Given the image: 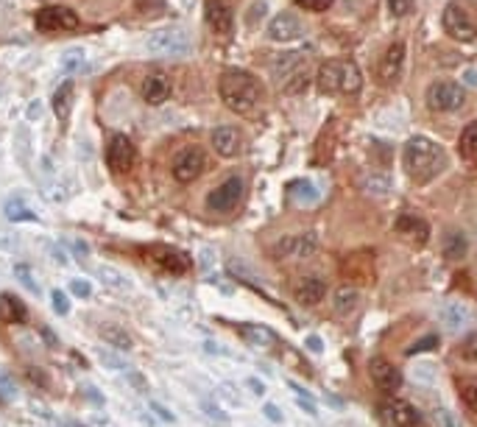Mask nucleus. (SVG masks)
I'll use <instances>...</instances> for the list:
<instances>
[{"mask_svg": "<svg viewBox=\"0 0 477 427\" xmlns=\"http://www.w3.org/2000/svg\"><path fill=\"white\" fill-rule=\"evenodd\" d=\"M294 3H299V9H307V11H324L332 6V0H294Z\"/></svg>", "mask_w": 477, "mask_h": 427, "instance_id": "obj_44", "label": "nucleus"}, {"mask_svg": "<svg viewBox=\"0 0 477 427\" xmlns=\"http://www.w3.org/2000/svg\"><path fill=\"white\" fill-rule=\"evenodd\" d=\"M146 50L154 56H184L193 50V37L182 26L156 28L146 37Z\"/></svg>", "mask_w": 477, "mask_h": 427, "instance_id": "obj_5", "label": "nucleus"}, {"mask_svg": "<svg viewBox=\"0 0 477 427\" xmlns=\"http://www.w3.org/2000/svg\"><path fill=\"white\" fill-rule=\"evenodd\" d=\"M0 399H3V391H0Z\"/></svg>", "mask_w": 477, "mask_h": 427, "instance_id": "obj_54", "label": "nucleus"}, {"mask_svg": "<svg viewBox=\"0 0 477 427\" xmlns=\"http://www.w3.org/2000/svg\"><path fill=\"white\" fill-rule=\"evenodd\" d=\"M218 92L220 98H223V104L232 112H237V115L254 112L262 104V98H265L259 78L246 73V70H226L218 81Z\"/></svg>", "mask_w": 477, "mask_h": 427, "instance_id": "obj_1", "label": "nucleus"}, {"mask_svg": "<svg viewBox=\"0 0 477 427\" xmlns=\"http://www.w3.org/2000/svg\"><path fill=\"white\" fill-rule=\"evenodd\" d=\"M433 425L436 427H463V419L449 408V405H433Z\"/></svg>", "mask_w": 477, "mask_h": 427, "instance_id": "obj_31", "label": "nucleus"}, {"mask_svg": "<svg viewBox=\"0 0 477 427\" xmlns=\"http://www.w3.org/2000/svg\"><path fill=\"white\" fill-rule=\"evenodd\" d=\"M70 107H73V81H65L53 95V112L59 120H65L70 115Z\"/></svg>", "mask_w": 477, "mask_h": 427, "instance_id": "obj_28", "label": "nucleus"}, {"mask_svg": "<svg viewBox=\"0 0 477 427\" xmlns=\"http://www.w3.org/2000/svg\"><path fill=\"white\" fill-rule=\"evenodd\" d=\"M458 148H461V156H463V159L477 162V120H475V123H469V126L463 129Z\"/></svg>", "mask_w": 477, "mask_h": 427, "instance_id": "obj_29", "label": "nucleus"}, {"mask_svg": "<svg viewBox=\"0 0 477 427\" xmlns=\"http://www.w3.org/2000/svg\"><path fill=\"white\" fill-rule=\"evenodd\" d=\"M461 399L469 411L477 414V380H461Z\"/></svg>", "mask_w": 477, "mask_h": 427, "instance_id": "obj_35", "label": "nucleus"}, {"mask_svg": "<svg viewBox=\"0 0 477 427\" xmlns=\"http://www.w3.org/2000/svg\"><path fill=\"white\" fill-rule=\"evenodd\" d=\"M246 386H249V391H252V394H257V396H262V394H265V386H262V380H254V377H249V380H246Z\"/></svg>", "mask_w": 477, "mask_h": 427, "instance_id": "obj_49", "label": "nucleus"}, {"mask_svg": "<svg viewBox=\"0 0 477 427\" xmlns=\"http://www.w3.org/2000/svg\"><path fill=\"white\" fill-rule=\"evenodd\" d=\"M42 335L48 338V347L53 350V347H56V338H53V333H50V330H42Z\"/></svg>", "mask_w": 477, "mask_h": 427, "instance_id": "obj_51", "label": "nucleus"}, {"mask_svg": "<svg viewBox=\"0 0 477 427\" xmlns=\"http://www.w3.org/2000/svg\"><path fill=\"white\" fill-rule=\"evenodd\" d=\"M6 218L9 221H34L37 215L31 212V207L26 204V201H20V198H11V201H6Z\"/></svg>", "mask_w": 477, "mask_h": 427, "instance_id": "obj_32", "label": "nucleus"}, {"mask_svg": "<svg viewBox=\"0 0 477 427\" xmlns=\"http://www.w3.org/2000/svg\"><path fill=\"white\" fill-rule=\"evenodd\" d=\"M304 344H307V350H310V352H324V341H321L318 335H310Z\"/></svg>", "mask_w": 477, "mask_h": 427, "instance_id": "obj_48", "label": "nucleus"}, {"mask_svg": "<svg viewBox=\"0 0 477 427\" xmlns=\"http://www.w3.org/2000/svg\"><path fill=\"white\" fill-rule=\"evenodd\" d=\"M413 6H416V0H388V9L394 17H407L413 11Z\"/></svg>", "mask_w": 477, "mask_h": 427, "instance_id": "obj_39", "label": "nucleus"}, {"mask_svg": "<svg viewBox=\"0 0 477 427\" xmlns=\"http://www.w3.org/2000/svg\"><path fill=\"white\" fill-rule=\"evenodd\" d=\"M439 347V338L436 335H424L419 344H413L410 350H407V355H419V352H430V350H436Z\"/></svg>", "mask_w": 477, "mask_h": 427, "instance_id": "obj_41", "label": "nucleus"}, {"mask_svg": "<svg viewBox=\"0 0 477 427\" xmlns=\"http://www.w3.org/2000/svg\"><path fill=\"white\" fill-rule=\"evenodd\" d=\"M213 148L218 151L220 156H237L240 148H243V137L235 126H220L213 131Z\"/></svg>", "mask_w": 477, "mask_h": 427, "instance_id": "obj_22", "label": "nucleus"}, {"mask_svg": "<svg viewBox=\"0 0 477 427\" xmlns=\"http://www.w3.org/2000/svg\"><path fill=\"white\" fill-rule=\"evenodd\" d=\"M461 357L469 360V363H477V333L466 335L463 344H461Z\"/></svg>", "mask_w": 477, "mask_h": 427, "instance_id": "obj_37", "label": "nucleus"}, {"mask_svg": "<svg viewBox=\"0 0 477 427\" xmlns=\"http://www.w3.org/2000/svg\"><path fill=\"white\" fill-rule=\"evenodd\" d=\"M98 360L107 366V369H114V372H120V369H129V363L117 355V352L112 350H98Z\"/></svg>", "mask_w": 477, "mask_h": 427, "instance_id": "obj_36", "label": "nucleus"}, {"mask_svg": "<svg viewBox=\"0 0 477 427\" xmlns=\"http://www.w3.org/2000/svg\"><path fill=\"white\" fill-rule=\"evenodd\" d=\"M148 257L159 266V269H165V271L171 274H184L190 269V257L179 252V249H173V246H151L146 249Z\"/></svg>", "mask_w": 477, "mask_h": 427, "instance_id": "obj_14", "label": "nucleus"}, {"mask_svg": "<svg viewBox=\"0 0 477 427\" xmlns=\"http://www.w3.org/2000/svg\"><path fill=\"white\" fill-rule=\"evenodd\" d=\"M444 28H446L449 37L461 39V42H472L477 37L475 20L469 17V11L461 3H449L444 9Z\"/></svg>", "mask_w": 477, "mask_h": 427, "instance_id": "obj_9", "label": "nucleus"}, {"mask_svg": "<svg viewBox=\"0 0 477 427\" xmlns=\"http://www.w3.org/2000/svg\"><path fill=\"white\" fill-rule=\"evenodd\" d=\"M394 232L400 234L402 240L407 243H427V237H430V227H427V221H422L419 215H410V212H404L397 218V224H394Z\"/></svg>", "mask_w": 477, "mask_h": 427, "instance_id": "obj_18", "label": "nucleus"}, {"mask_svg": "<svg viewBox=\"0 0 477 427\" xmlns=\"http://www.w3.org/2000/svg\"><path fill=\"white\" fill-rule=\"evenodd\" d=\"M262 411H265V416H268L271 422H282V414H279V408H277L274 402H268V405H265Z\"/></svg>", "mask_w": 477, "mask_h": 427, "instance_id": "obj_47", "label": "nucleus"}, {"mask_svg": "<svg viewBox=\"0 0 477 427\" xmlns=\"http://www.w3.org/2000/svg\"><path fill=\"white\" fill-rule=\"evenodd\" d=\"M316 84L324 95H355L363 76L352 59H327L316 73Z\"/></svg>", "mask_w": 477, "mask_h": 427, "instance_id": "obj_3", "label": "nucleus"}, {"mask_svg": "<svg viewBox=\"0 0 477 427\" xmlns=\"http://www.w3.org/2000/svg\"><path fill=\"white\" fill-rule=\"evenodd\" d=\"M151 411H154L159 419H165V422H173V414H168V408H162L159 402H151Z\"/></svg>", "mask_w": 477, "mask_h": 427, "instance_id": "obj_46", "label": "nucleus"}, {"mask_svg": "<svg viewBox=\"0 0 477 427\" xmlns=\"http://www.w3.org/2000/svg\"><path fill=\"white\" fill-rule=\"evenodd\" d=\"M84 62H87L84 50L73 48V50H68V53L62 56V70H65V73H75V70H81V67H84Z\"/></svg>", "mask_w": 477, "mask_h": 427, "instance_id": "obj_34", "label": "nucleus"}, {"mask_svg": "<svg viewBox=\"0 0 477 427\" xmlns=\"http://www.w3.org/2000/svg\"><path fill=\"white\" fill-rule=\"evenodd\" d=\"M140 92H143L146 104H151V107H159V104H165V101L171 98V81H168L165 73H148V76L143 78Z\"/></svg>", "mask_w": 477, "mask_h": 427, "instance_id": "obj_21", "label": "nucleus"}, {"mask_svg": "<svg viewBox=\"0 0 477 427\" xmlns=\"http://www.w3.org/2000/svg\"><path fill=\"white\" fill-rule=\"evenodd\" d=\"M14 274H17V279H20V282H23V285H26L31 293H39V285L34 282V274H31V269H28V266H17V269H14Z\"/></svg>", "mask_w": 477, "mask_h": 427, "instance_id": "obj_38", "label": "nucleus"}, {"mask_svg": "<svg viewBox=\"0 0 477 427\" xmlns=\"http://www.w3.org/2000/svg\"><path fill=\"white\" fill-rule=\"evenodd\" d=\"M382 414H385V419L391 422V427L422 425V414H419L410 402H402V399H388V402L382 405Z\"/></svg>", "mask_w": 477, "mask_h": 427, "instance_id": "obj_17", "label": "nucleus"}, {"mask_svg": "<svg viewBox=\"0 0 477 427\" xmlns=\"http://www.w3.org/2000/svg\"><path fill=\"white\" fill-rule=\"evenodd\" d=\"M204 165H207V159H204V154L198 148H184L173 159V176H176V182L190 185V182H195L201 176Z\"/></svg>", "mask_w": 477, "mask_h": 427, "instance_id": "obj_13", "label": "nucleus"}, {"mask_svg": "<svg viewBox=\"0 0 477 427\" xmlns=\"http://www.w3.org/2000/svg\"><path fill=\"white\" fill-rule=\"evenodd\" d=\"M98 276H101V282H104V285H109V288H114V291H132V282L117 271V269L101 266V269H98Z\"/></svg>", "mask_w": 477, "mask_h": 427, "instance_id": "obj_33", "label": "nucleus"}, {"mask_svg": "<svg viewBox=\"0 0 477 427\" xmlns=\"http://www.w3.org/2000/svg\"><path fill=\"white\" fill-rule=\"evenodd\" d=\"M368 374L377 383V389H382L385 394H394V391L402 389V372L388 357H382V355H377V357L368 360Z\"/></svg>", "mask_w": 477, "mask_h": 427, "instance_id": "obj_11", "label": "nucleus"}, {"mask_svg": "<svg viewBox=\"0 0 477 427\" xmlns=\"http://www.w3.org/2000/svg\"><path fill=\"white\" fill-rule=\"evenodd\" d=\"M294 195L299 198V201H316L318 190H313V185H310V182H296Z\"/></svg>", "mask_w": 477, "mask_h": 427, "instance_id": "obj_40", "label": "nucleus"}, {"mask_svg": "<svg viewBox=\"0 0 477 427\" xmlns=\"http://www.w3.org/2000/svg\"><path fill=\"white\" fill-rule=\"evenodd\" d=\"M294 296L299 305H304V308H313V305H318L324 296H327V279L324 276H318V274H310V276H304L299 285L294 288Z\"/></svg>", "mask_w": 477, "mask_h": 427, "instance_id": "obj_16", "label": "nucleus"}, {"mask_svg": "<svg viewBox=\"0 0 477 427\" xmlns=\"http://www.w3.org/2000/svg\"><path fill=\"white\" fill-rule=\"evenodd\" d=\"M204 17H207V23H210V28L215 34H232L235 17H232V9H229L226 0H207Z\"/></svg>", "mask_w": 477, "mask_h": 427, "instance_id": "obj_19", "label": "nucleus"}, {"mask_svg": "<svg viewBox=\"0 0 477 427\" xmlns=\"http://www.w3.org/2000/svg\"><path fill=\"white\" fill-rule=\"evenodd\" d=\"M37 28L56 34V31H75L78 28V14L65 6H45L37 11Z\"/></svg>", "mask_w": 477, "mask_h": 427, "instance_id": "obj_8", "label": "nucleus"}, {"mask_svg": "<svg viewBox=\"0 0 477 427\" xmlns=\"http://www.w3.org/2000/svg\"><path fill=\"white\" fill-rule=\"evenodd\" d=\"M469 318H472V313H469L466 305H461V302H446V305H441V310H439L441 327L449 330V333L463 330V327L469 324Z\"/></svg>", "mask_w": 477, "mask_h": 427, "instance_id": "obj_23", "label": "nucleus"}, {"mask_svg": "<svg viewBox=\"0 0 477 427\" xmlns=\"http://www.w3.org/2000/svg\"><path fill=\"white\" fill-rule=\"evenodd\" d=\"M402 162L404 173L416 185H424V182H430L433 176L441 173V168L446 165V154H444V148H441L439 143H433L427 137H410L404 143Z\"/></svg>", "mask_w": 477, "mask_h": 427, "instance_id": "obj_2", "label": "nucleus"}, {"mask_svg": "<svg viewBox=\"0 0 477 427\" xmlns=\"http://www.w3.org/2000/svg\"><path fill=\"white\" fill-rule=\"evenodd\" d=\"M243 198V179L240 176H229L226 182H220L213 193L207 195V210L213 212H232Z\"/></svg>", "mask_w": 477, "mask_h": 427, "instance_id": "obj_10", "label": "nucleus"}, {"mask_svg": "<svg viewBox=\"0 0 477 427\" xmlns=\"http://www.w3.org/2000/svg\"><path fill=\"white\" fill-rule=\"evenodd\" d=\"M134 159H137V151H134L132 140L126 134H114L107 146V165L114 173H126V171H132Z\"/></svg>", "mask_w": 477, "mask_h": 427, "instance_id": "obj_12", "label": "nucleus"}, {"mask_svg": "<svg viewBox=\"0 0 477 427\" xmlns=\"http://www.w3.org/2000/svg\"><path fill=\"white\" fill-rule=\"evenodd\" d=\"M363 305V293L358 288H338L332 293V308L338 315H352L355 310H360Z\"/></svg>", "mask_w": 477, "mask_h": 427, "instance_id": "obj_24", "label": "nucleus"}, {"mask_svg": "<svg viewBox=\"0 0 477 427\" xmlns=\"http://www.w3.org/2000/svg\"><path fill=\"white\" fill-rule=\"evenodd\" d=\"M98 335H101V341L104 344H109L112 350H132L134 347V341H132V335L123 330V327H117V324H104V327H98Z\"/></svg>", "mask_w": 477, "mask_h": 427, "instance_id": "obj_27", "label": "nucleus"}, {"mask_svg": "<svg viewBox=\"0 0 477 427\" xmlns=\"http://www.w3.org/2000/svg\"><path fill=\"white\" fill-rule=\"evenodd\" d=\"M413 427H424V422H422V425H413Z\"/></svg>", "mask_w": 477, "mask_h": 427, "instance_id": "obj_52", "label": "nucleus"}, {"mask_svg": "<svg viewBox=\"0 0 477 427\" xmlns=\"http://www.w3.org/2000/svg\"><path fill=\"white\" fill-rule=\"evenodd\" d=\"M318 249V234L316 232H296V234H285L277 240V257L282 260H307L313 257Z\"/></svg>", "mask_w": 477, "mask_h": 427, "instance_id": "obj_6", "label": "nucleus"}, {"mask_svg": "<svg viewBox=\"0 0 477 427\" xmlns=\"http://www.w3.org/2000/svg\"><path fill=\"white\" fill-rule=\"evenodd\" d=\"M184 3H193V0H184Z\"/></svg>", "mask_w": 477, "mask_h": 427, "instance_id": "obj_53", "label": "nucleus"}, {"mask_svg": "<svg viewBox=\"0 0 477 427\" xmlns=\"http://www.w3.org/2000/svg\"><path fill=\"white\" fill-rule=\"evenodd\" d=\"M463 101H466L463 87L455 81H439L427 90V107L433 112H455L463 107Z\"/></svg>", "mask_w": 477, "mask_h": 427, "instance_id": "obj_7", "label": "nucleus"}, {"mask_svg": "<svg viewBox=\"0 0 477 427\" xmlns=\"http://www.w3.org/2000/svg\"><path fill=\"white\" fill-rule=\"evenodd\" d=\"M402 65H404V42H394L382 59H380V67H377V76L382 84H397L400 76H402Z\"/></svg>", "mask_w": 477, "mask_h": 427, "instance_id": "obj_15", "label": "nucleus"}, {"mask_svg": "<svg viewBox=\"0 0 477 427\" xmlns=\"http://www.w3.org/2000/svg\"><path fill=\"white\" fill-rule=\"evenodd\" d=\"M26 315H28L26 305H23L14 293H3V296H0V321H3V324H23Z\"/></svg>", "mask_w": 477, "mask_h": 427, "instance_id": "obj_26", "label": "nucleus"}, {"mask_svg": "<svg viewBox=\"0 0 477 427\" xmlns=\"http://www.w3.org/2000/svg\"><path fill=\"white\" fill-rule=\"evenodd\" d=\"M463 84L477 87V67H466V70H463Z\"/></svg>", "mask_w": 477, "mask_h": 427, "instance_id": "obj_50", "label": "nucleus"}, {"mask_svg": "<svg viewBox=\"0 0 477 427\" xmlns=\"http://www.w3.org/2000/svg\"><path fill=\"white\" fill-rule=\"evenodd\" d=\"M271 76H274V84L285 92H304L313 78V65L304 53H282L271 65Z\"/></svg>", "mask_w": 477, "mask_h": 427, "instance_id": "obj_4", "label": "nucleus"}, {"mask_svg": "<svg viewBox=\"0 0 477 427\" xmlns=\"http://www.w3.org/2000/svg\"><path fill=\"white\" fill-rule=\"evenodd\" d=\"M70 291H73L78 299H87V296L92 293V285L84 282V279H73V282H70Z\"/></svg>", "mask_w": 477, "mask_h": 427, "instance_id": "obj_45", "label": "nucleus"}, {"mask_svg": "<svg viewBox=\"0 0 477 427\" xmlns=\"http://www.w3.org/2000/svg\"><path fill=\"white\" fill-rule=\"evenodd\" d=\"M50 299H53V310L59 313V315H68V313H70V302H68V296H65L62 291H53Z\"/></svg>", "mask_w": 477, "mask_h": 427, "instance_id": "obj_42", "label": "nucleus"}, {"mask_svg": "<svg viewBox=\"0 0 477 427\" xmlns=\"http://www.w3.org/2000/svg\"><path fill=\"white\" fill-rule=\"evenodd\" d=\"M299 37H301V23H299V17L288 14V11L277 14L268 23V39H274V42H291Z\"/></svg>", "mask_w": 477, "mask_h": 427, "instance_id": "obj_20", "label": "nucleus"}, {"mask_svg": "<svg viewBox=\"0 0 477 427\" xmlns=\"http://www.w3.org/2000/svg\"><path fill=\"white\" fill-rule=\"evenodd\" d=\"M366 185H368V190H374V193H388V190H391V182L382 179V176H368Z\"/></svg>", "mask_w": 477, "mask_h": 427, "instance_id": "obj_43", "label": "nucleus"}, {"mask_svg": "<svg viewBox=\"0 0 477 427\" xmlns=\"http://www.w3.org/2000/svg\"><path fill=\"white\" fill-rule=\"evenodd\" d=\"M466 252H469V246H466L463 234H446V240H444V257L446 260H463Z\"/></svg>", "mask_w": 477, "mask_h": 427, "instance_id": "obj_30", "label": "nucleus"}, {"mask_svg": "<svg viewBox=\"0 0 477 427\" xmlns=\"http://www.w3.org/2000/svg\"><path fill=\"white\" fill-rule=\"evenodd\" d=\"M237 333H240V338H243L246 344L259 347V350H268V347L277 344V335H274L268 327H262V324H240Z\"/></svg>", "mask_w": 477, "mask_h": 427, "instance_id": "obj_25", "label": "nucleus"}]
</instances>
